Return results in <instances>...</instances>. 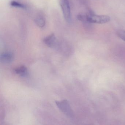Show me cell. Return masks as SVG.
I'll use <instances>...</instances> for the list:
<instances>
[{"mask_svg": "<svg viewBox=\"0 0 125 125\" xmlns=\"http://www.w3.org/2000/svg\"><path fill=\"white\" fill-rule=\"evenodd\" d=\"M14 72L17 74L23 77L27 76L28 74L27 69L24 66H21L17 68L14 69Z\"/></svg>", "mask_w": 125, "mask_h": 125, "instance_id": "obj_6", "label": "cell"}, {"mask_svg": "<svg viewBox=\"0 0 125 125\" xmlns=\"http://www.w3.org/2000/svg\"><path fill=\"white\" fill-rule=\"evenodd\" d=\"M60 3L64 18L66 21L70 22L71 20V13L69 0H60Z\"/></svg>", "mask_w": 125, "mask_h": 125, "instance_id": "obj_3", "label": "cell"}, {"mask_svg": "<svg viewBox=\"0 0 125 125\" xmlns=\"http://www.w3.org/2000/svg\"><path fill=\"white\" fill-rule=\"evenodd\" d=\"M77 19L80 21L83 22H87L86 14H80L77 16Z\"/></svg>", "mask_w": 125, "mask_h": 125, "instance_id": "obj_10", "label": "cell"}, {"mask_svg": "<svg viewBox=\"0 0 125 125\" xmlns=\"http://www.w3.org/2000/svg\"><path fill=\"white\" fill-rule=\"evenodd\" d=\"M118 36L125 42V31L119 30L117 32Z\"/></svg>", "mask_w": 125, "mask_h": 125, "instance_id": "obj_9", "label": "cell"}, {"mask_svg": "<svg viewBox=\"0 0 125 125\" xmlns=\"http://www.w3.org/2000/svg\"><path fill=\"white\" fill-rule=\"evenodd\" d=\"M44 43L49 47L54 48L57 45V39L54 34H52L44 38L43 40Z\"/></svg>", "mask_w": 125, "mask_h": 125, "instance_id": "obj_4", "label": "cell"}, {"mask_svg": "<svg viewBox=\"0 0 125 125\" xmlns=\"http://www.w3.org/2000/svg\"><path fill=\"white\" fill-rule=\"evenodd\" d=\"M55 104L58 108L70 118H73L74 117L73 112L68 101L66 100L61 101H56Z\"/></svg>", "mask_w": 125, "mask_h": 125, "instance_id": "obj_2", "label": "cell"}, {"mask_svg": "<svg viewBox=\"0 0 125 125\" xmlns=\"http://www.w3.org/2000/svg\"><path fill=\"white\" fill-rule=\"evenodd\" d=\"M10 5L13 7L20 8L25 9L26 8L25 6L22 3H20L17 1H14V0L11 2Z\"/></svg>", "mask_w": 125, "mask_h": 125, "instance_id": "obj_8", "label": "cell"}, {"mask_svg": "<svg viewBox=\"0 0 125 125\" xmlns=\"http://www.w3.org/2000/svg\"><path fill=\"white\" fill-rule=\"evenodd\" d=\"M87 15V22L95 24H102L107 23L110 20V17L106 15H96L89 13Z\"/></svg>", "mask_w": 125, "mask_h": 125, "instance_id": "obj_1", "label": "cell"}, {"mask_svg": "<svg viewBox=\"0 0 125 125\" xmlns=\"http://www.w3.org/2000/svg\"><path fill=\"white\" fill-rule=\"evenodd\" d=\"M13 59V55L10 52H4L0 55V61L4 63H10L12 62Z\"/></svg>", "mask_w": 125, "mask_h": 125, "instance_id": "obj_5", "label": "cell"}, {"mask_svg": "<svg viewBox=\"0 0 125 125\" xmlns=\"http://www.w3.org/2000/svg\"><path fill=\"white\" fill-rule=\"evenodd\" d=\"M35 22L38 27L40 28L43 27L46 24L45 18L42 15H38L36 17L35 19Z\"/></svg>", "mask_w": 125, "mask_h": 125, "instance_id": "obj_7", "label": "cell"}]
</instances>
